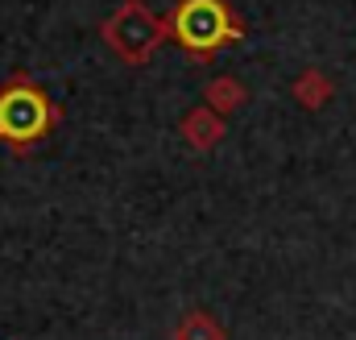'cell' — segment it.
Returning a JSON list of instances; mask_svg holds the SVG:
<instances>
[{"label": "cell", "instance_id": "cell-1", "mask_svg": "<svg viewBox=\"0 0 356 340\" xmlns=\"http://www.w3.org/2000/svg\"><path fill=\"white\" fill-rule=\"evenodd\" d=\"M50 129V104L25 79L0 91V137L4 141H33Z\"/></svg>", "mask_w": 356, "mask_h": 340}, {"label": "cell", "instance_id": "cell-2", "mask_svg": "<svg viewBox=\"0 0 356 340\" xmlns=\"http://www.w3.org/2000/svg\"><path fill=\"white\" fill-rule=\"evenodd\" d=\"M175 29H178V38H182L195 54L216 50V46L232 33L228 13H224L220 0H186V4L175 13Z\"/></svg>", "mask_w": 356, "mask_h": 340}, {"label": "cell", "instance_id": "cell-3", "mask_svg": "<svg viewBox=\"0 0 356 340\" xmlns=\"http://www.w3.org/2000/svg\"><path fill=\"white\" fill-rule=\"evenodd\" d=\"M158 38H162L158 21H154L145 8H137V4H129V8L108 25V42H112L129 63H141V59L158 46Z\"/></svg>", "mask_w": 356, "mask_h": 340}, {"label": "cell", "instance_id": "cell-4", "mask_svg": "<svg viewBox=\"0 0 356 340\" xmlns=\"http://www.w3.org/2000/svg\"><path fill=\"white\" fill-rule=\"evenodd\" d=\"M170 340H228V332H224V324H220L216 316H207V311H186V316L178 320V328L170 332Z\"/></svg>", "mask_w": 356, "mask_h": 340}, {"label": "cell", "instance_id": "cell-5", "mask_svg": "<svg viewBox=\"0 0 356 340\" xmlns=\"http://www.w3.org/2000/svg\"><path fill=\"white\" fill-rule=\"evenodd\" d=\"M220 133H224L220 116H211V112H191V116H186V137H191L199 150H207Z\"/></svg>", "mask_w": 356, "mask_h": 340}, {"label": "cell", "instance_id": "cell-6", "mask_svg": "<svg viewBox=\"0 0 356 340\" xmlns=\"http://www.w3.org/2000/svg\"><path fill=\"white\" fill-rule=\"evenodd\" d=\"M241 95H245V91H241L236 79H220V84L207 87V104H211L216 112H232V108L241 104Z\"/></svg>", "mask_w": 356, "mask_h": 340}, {"label": "cell", "instance_id": "cell-7", "mask_svg": "<svg viewBox=\"0 0 356 340\" xmlns=\"http://www.w3.org/2000/svg\"><path fill=\"white\" fill-rule=\"evenodd\" d=\"M298 95H302V104H319V100L327 95V87H323V79H319V75H307V79H302V87H298Z\"/></svg>", "mask_w": 356, "mask_h": 340}]
</instances>
